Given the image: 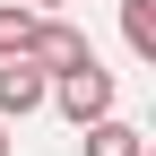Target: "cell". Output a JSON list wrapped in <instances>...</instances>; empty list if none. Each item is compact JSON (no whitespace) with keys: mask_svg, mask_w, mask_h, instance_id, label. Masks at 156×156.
I'll return each mask as SVG.
<instances>
[{"mask_svg":"<svg viewBox=\"0 0 156 156\" xmlns=\"http://www.w3.org/2000/svg\"><path fill=\"white\" fill-rule=\"evenodd\" d=\"M44 104H61L78 130H87V122H104V113H113V69H95V61H87V69H61V87H52Z\"/></svg>","mask_w":156,"mask_h":156,"instance_id":"obj_1","label":"cell"},{"mask_svg":"<svg viewBox=\"0 0 156 156\" xmlns=\"http://www.w3.org/2000/svg\"><path fill=\"white\" fill-rule=\"evenodd\" d=\"M26 61L44 69V78H61V69H87L95 52H87V35H78L69 17H35V44H26Z\"/></svg>","mask_w":156,"mask_h":156,"instance_id":"obj_2","label":"cell"},{"mask_svg":"<svg viewBox=\"0 0 156 156\" xmlns=\"http://www.w3.org/2000/svg\"><path fill=\"white\" fill-rule=\"evenodd\" d=\"M44 95H52V78L35 61H0V122H9V113H35Z\"/></svg>","mask_w":156,"mask_h":156,"instance_id":"obj_3","label":"cell"},{"mask_svg":"<svg viewBox=\"0 0 156 156\" xmlns=\"http://www.w3.org/2000/svg\"><path fill=\"white\" fill-rule=\"evenodd\" d=\"M87 156H147V139L122 122V113H104V122H87Z\"/></svg>","mask_w":156,"mask_h":156,"instance_id":"obj_4","label":"cell"},{"mask_svg":"<svg viewBox=\"0 0 156 156\" xmlns=\"http://www.w3.org/2000/svg\"><path fill=\"white\" fill-rule=\"evenodd\" d=\"M122 44L139 61H156V0H122Z\"/></svg>","mask_w":156,"mask_h":156,"instance_id":"obj_5","label":"cell"},{"mask_svg":"<svg viewBox=\"0 0 156 156\" xmlns=\"http://www.w3.org/2000/svg\"><path fill=\"white\" fill-rule=\"evenodd\" d=\"M26 44H35V9L9 0V9H0V61H26Z\"/></svg>","mask_w":156,"mask_h":156,"instance_id":"obj_6","label":"cell"},{"mask_svg":"<svg viewBox=\"0 0 156 156\" xmlns=\"http://www.w3.org/2000/svg\"><path fill=\"white\" fill-rule=\"evenodd\" d=\"M26 9H61V0H26Z\"/></svg>","mask_w":156,"mask_h":156,"instance_id":"obj_7","label":"cell"},{"mask_svg":"<svg viewBox=\"0 0 156 156\" xmlns=\"http://www.w3.org/2000/svg\"><path fill=\"white\" fill-rule=\"evenodd\" d=\"M0 156H9V130H0Z\"/></svg>","mask_w":156,"mask_h":156,"instance_id":"obj_8","label":"cell"}]
</instances>
